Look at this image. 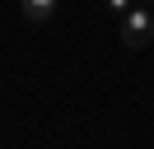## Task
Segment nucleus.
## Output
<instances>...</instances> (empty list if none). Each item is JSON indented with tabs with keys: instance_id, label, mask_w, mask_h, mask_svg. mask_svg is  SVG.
Returning a JSON list of instances; mask_svg holds the SVG:
<instances>
[{
	"instance_id": "obj_1",
	"label": "nucleus",
	"mask_w": 154,
	"mask_h": 149,
	"mask_svg": "<svg viewBox=\"0 0 154 149\" xmlns=\"http://www.w3.org/2000/svg\"><path fill=\"white\" fill-rule=\"evenodd\" d=\"M149 33H154V14L131 5V9L122 14V42H126V51H140V47L149 42Z\"/></svg>"
},
{
	"instance_id": "obj_2",
	"label": "nucleus",
	"mask_w": 154,
	"mask_h": 149,
	"mask_svg": "<svg viewBox=\"0 0 154 149\" xmlns=\"http://www.w3.org/2000/svg\"><path fill=\"white\" fill-rule=\"evenodd\" d=\"M19 5H23V19H33V23H47L56 14V0H19Z\"/></svg>"
},
{
	"instance_id": "obj_3",
	"label": "nucleus",
	"mask_w": 154,
	"mask_h": 149,
	"mask_svg": "<svg viewBox=\"0 0 154 149\" xmlns=\"http://www.w3.org/2000/svg\"><path fill=\"white\" fill-rule=\"evenodd\" d=\"M107 9H117V14H126V9H131V0H107Z\"/></svg>"
}]
</instances>
